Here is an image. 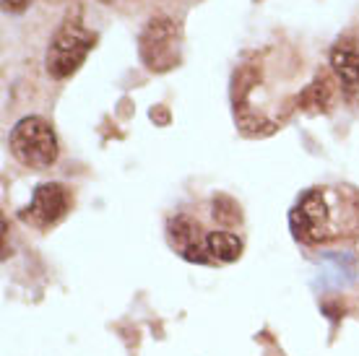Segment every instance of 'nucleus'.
Instances as JSON below:
<instances>
[{
    "label": "nucleus",
    "mask_w": 359,
    "mask_h": 356,
    "mask_svg": "<svg viewBox=\"0 0 359 356\" xmlns=\"http://www.w3.org/2000/svg\"><path fill=\"white\" fill-rule=\"evenodd\" d=\"M71 203L73 196L68 193V187L60 182H45L34 190L29 205L21 211V219L36 229H50L71 211Z\"/></svg>",
    "instance_id": "obj_5"
},
{
    "label": "nucleus",
    "mask_w": 359,
    "mask_h": 356,
    "mask_svg": "<svg viewBox=\"0 0 359 356\" xmlns=\"http://www.w3.org/2000/svg\"><path fill=\"white\" fill-rule=\"evenodd\" d=\"M214 219L219 224H224V226H234V224H240V219H243V216H240V205L226 196L214 198Z\"/></svg>",
    "instance_id": "obj_9"
},
{
    "label": "nucleus",
    "mask_w": 359,
    "mask_h": 356,
    "mask_svg": "<svg viewBox=\"0 0 359 356\" xmlns=\"http://www.w3.org/2000/svg\"><path fill=\"white\" fill-rule=\"evenodd\" d=\"M11 153L16 156L24 167L32 170H47L57 161V135H55L53 125L45 117H24L13 125L8 135Z\"/></svg>",
    "instance_id": "obj_1"
},
{
    "label": "nucleus",
    "mask_w": 359,
    "mask_h": 356,
    "mask_svg": "<svg viewBox=\"0 0 359 356\" xmlns=\"http://www.w3.org/2000/svg\"><path fill=\"white\" fill-rule=\"evenodd\" d=\"M331 219H333V208L328 203V196L323 190H307L302 200L292 208L289 214V226L299 242L305 245H315L320 240H328L331 237Z\"/></svg>",
    "instance_id": "obj_4"
},
{
    "label": "nucleus",
    "mask_w": 359,
    "mask_h": 356,
    "mask_svg": "<svg viewBox=\"0 0 359 356\" xmlns=\"http://www.w3.org/2000/svg\"><path fill=\"white\" fill-rule=\"evenodd\" d=\"M102 3H117V0H102Z\"/></svg>",
    "instance_id": "obj_11"
},
{
    "label": "nucleus",
    "mask_w": 359,
    "mask_h": 356,
    "mask_svg": "<svg viewBox=\"0 0 359 356\" xmlns=\"http://www.w3.org/2000/svg\"><path fill=\"white\" fill-rule=\"evenodd\" d=\"M208 258L216 263H234L243 255V240L232 232H208L206 234Z\"/></svg>",
    "instance_id": "obj_8"
},
{
    "label": "nucleus",
    "mask_w": 359,
    "mask_h": 356,
    "mask_svg": "<svg viewBox=\"0 0 359 356\" xmlns=\"http://www.w3.org/2000/svg\"><path fill=\"white\" fill-rule=\"evenodd\" d=\"M32 3V0H3V8L6 11H13V13H18V11H24Z\"/></svg>",
    "instance_id": "obj_10"
},
{
    "label": "nucleus",
    "mask_w": 359,
    "mask_h": 356,
    "mask_svg": "<svg viewBox=\"0 0 359 356\" xmlns=\"http://www.w3.org/2000/svg\"><path fill=\"white\" fill-rule=\"evenodd\" d=\"M141 60L149 71H170L180 62V29L172 18H151L138 39Z\"/></svg>",
    "instance_id": "obj_3"
},
{
    "label": "nucleus",
    "mask_w": 359,
    "mask_h": 356,
    "mask_svg": "<svg viewBox=\"0 0 359 356\" xmlns=\"http://www.w3.org/2000/svg\"><path fill=\"white\" fill-rule=\"evenodd\" d=\"M94 42H97V34H91L81 21H71L68 18L63 27L55 32L53 42L47 47V73L55 81L71 78L73 73L83 65V60L89 57L91 50H94Z\"/></svg>",
    "instance_id": "obj_2"
},
{
    "label": "nucleus",
    "mask_w": 359,
    "mask_h": 356,
    "mask_svg": "<svg viewBox=\"0 0 359 356\" xmlns=\"http://www.w3.org/2000/svg\"><path fill=\"white\" fill-rule=\"evenodd\" d=\"M170 242L172 247H177V252L190 263H208V249H206V237L201 234L198 221L188 219V216H175L170 221Z\"/></svg>",
    "instance_id": "obj_6"
},
{
    "label": "nucleus",
    "mask_w": 359,
    "mask_h": 356,
    "mask_svg": "<svg viewBox=\"0 0 359 356\" xmlns=\"http://www.w3.org/2000/svg\"><path fill=\"white\" fill-rule=\"evenodd\" d=\"M331 68L346 89H357L359 86V53L354 47H346V45L333 47Z\"/></svg>",
    "instance_id": "obj_7"
}]
</instances>
